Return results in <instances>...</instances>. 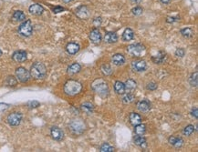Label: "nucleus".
Wrapping results in <instances>:
<instances>
[{
	"label": "nucleus",
	"instance_id": "f257e3e1",
	"mask_svg": "<svg viewBox=\"0 0 198 152\" xmlns=\"http://www.w3.org/2000/svg\"><path fill=\"white\" fill-rule=\"evenodd\" d=\"M29 73H30V76L35 79H42L46 76L47 69L44 64L40 62H36L32 65Z\"/></svg>",
	"mask_w": 198,
	"mask_h": 152
},
{
	"label": "nucleus",
	"instance_id": "f03ea898",
	"mask_svg": "<svg viewBox=\"0 0 198 152\" xmlns=\"http://www.w3.org/2000/svg\"><path fill=\"white\" fill-rule=\"evenodd\" d=\"M81 90V84L76 80H69L64 85V91L69 96H75Z\"/></svg>",
	"mask_w": 198,
	"mask_h": 152
},
{
	"label": "nucleus",
	"instance_id": "7ed1b4c3",
	"mask_svg": "<svg viewBox=\"0 0 198 152\" xmlns=\"http://www.w3.org/2000/svg\"><path fill=\"white\" fill-rule=\"evenodd\" d=\"M92 88L94 89V91L97 94H99V96L102 97H105L109 94V87H108L107 83L102 79L96 80L92 84Z\"/></svg>",
	"mask_w": 198,
	"mask_h": 152
},
{
	"label": "nucleus",
	"instance_id": "20e7f679",
	"mask_svg": "<svg viewBox=\"0 0 198 152\" xmlns=\"http://www.w3.org/2000/svg\"><path fill=\"white\" fill-rule=\"evenodd\" d=\"M127 52L132 57H140L145 52V47L142 44H132L127 48Z\"/></svg>",
	"mask_w": 198,
	"mask_h": 152
},
{
	"label": "nucleus",
	"instance_id": "39448f33",
	"mask_svg": "<svg viewBox=\"0 0 198 152\" xmlns=\"http://www.w3.org/2000/svg\"><path fill=\"white\" fill-rule=\"evenodd\" d=\"M32 24L30 20H26L24 21L18 27V32L20 35L24 36V37H29L32 34Z\"/></svg>",
	"mask_w": 198,
	"mask_h": 152
},
{
	"label": "nucleus",
	"instance_id": "423d86ee",
	"mask_svg": "<svg viewBox=\"0 0 198 152\" xmlns=\"http://www.w3.org/2000/svg\"><path fill=\"white\" fill-rule=\"evenodd\" d=\"M70 130L74 134L79 135V134H81L85 130V124L81 120H73L70 124Z\"/></svg>",
	"mask_w": 198,
	"mask_h": 152
},
{
	"label": "nucleus",
	"instance_id": "0eeeda50",
	"mask_svg": "<svg viewBox=\"0 0 198 152\" xmlns=\"http://www.w3.org/2000/svg\"><path fill=\"white\" fill-rule=\"evenodd\" d=\"M16 76L20 82H27L30 78V73L25 68H18L16 70Z\"/></svg>",
	"mask_w": 198,
	"mask_h": 152
},
{
	"label": "nucleus",
	"instance_id": "6e6552de",
	"mask_svg": "<svg viewBox=\"0 0 198 152\" xmlns=\"http://www.w3.org/2000/svg\"><path fill=\"white\" fill-rule=\"evenodd\" d=\"M22 120V114L18 112H14L11 113L7 117V122L10 126H18Z\"/></svg>",
	"mask_w": 198,
	"mask_h": 152
},
{
	"label": "nucleus",
	"instance_id": "1a4fd4ad",
	"mask_svg": "<svg viewBox=\"0 0 198 152\" xmlns=\"http://www.w3.org/2000/svg\"><path fill=\"white\" fill-rule=\"evenodd\" d=\"M146 62L144 60H137V61H133L131 64V68L134 71L136 72H142L144 71L146 69Z\"/></svg>",
	"mask_w": 198,
	"mask_h": 152
},
{
	"label": "nucleus",
	"instance_id": "9d476101",
	"mask_svg": "<svg viewBox=\"0 0 198 152\" xmlns=\"http://www.w3.org/2000/svg\"><path fill=\"white\" fill-rule=\"evenodd\" d=\"M75 14H76V16H77L79 18H81V19H85V18H87V17L89 16V9H88V7L85 6V5H81V6H79V7L76 9Z\"/></svg>",
	"mask_w": 198,
	"mask_h": 152
},
{
	"label": "nucleus",
	"instance_id": "9b49d317",
	"mask_svg": "<svg viewBox=\"0 0 198 152\" xmlns=\"http://www.w3.org/2000/svg\"><path fill=\"white\" fill-rule=\"evenodd\" d=\"M50 134H51V137H52L55 140H61L64 138V133H63V131H62L59 128H58V127H53V128H51Z\"/></svg>",
	"mask_w": 198,
	"mask_h": 152
},
{
	"label": "nucleus",
	"instance_id": "f8f14e48",
	"mask_svg": "<svg viewBox=\"0 0 198 152\" xmlns=\"http://www.w3.org/2000/svg\"><path fill=\"white\" fill-rule=\"evenodd\" d=\"M90 39L94 43V44H98L101 40V34L99 31V29L94 28L93 30H92V32L90 33Z\"/></svg>",
	"mask_w": 198,
	"mask_h": 152
},
{
	"label": "nucleus",
	"instance_id": "ddd939ff",
	"mask_svg": "<svg viewBox=\"0 0 198 152\" xmlns=\"http://www.w3.org/2000/svg\"><path fill=\"white\" fill-rule=\"evenodd\" d=\"M28 10H29L30 14L35 15V16H39V15H41L43 13L44 8H43L42 5H38V4H34V5H31L29 6Z\"/></svg>",
	"mask_w": 198,
	"mask_h": 152
},
{
	"label": "nucleus",
	"instance_id": "4468645a",
	"mask_svg": "<svg viewBox=\"0 0 198 152\" xmlns=\"http://www.w3.org/2000/svg\"><path fill=\"white\" fill-rule=\"evenodd\" d=\"M13 59L16 62H24L27 60V53L25 51H16L13 54Z\"/></svg>",
	"mask_w": 198,
	"mask_h": 152
},
{
	"label": "nucleus",
	"instance_id": "2eb2a0df",
	"mask_svg": "<svg viewBox=\"0 0 198 152\" xmlns=\"http://www.w3.org/2000/svg\"><path fill=\"white\" fill-rule=\"evenodd\" d=\"M66 50L70 55H75L80 50V46L76 43H69L66 47Z\"/></svg>",
	"mask_w": 198,
	"mask_h": 152
},
{
	"label": "nucleus",
	"instance_id": "dca6fc26",
	"mask_svg": "<svg viewBox=\"0 0 198 152\" xmlns=\"http://www.w3.org/2000/svg\"><path fill=\"white\" fill-rule=\"evenodd\" d=\"M138 109L141 112H148L151 109V104L148 100L140 101L138 104Z\"/></svg>",
	"mask_w": 198,
	"mask_h": 152
},
{
	"label": "nucleus",
	"instance_id": "f3484780",
	"mask_svg": "<svg viewBox=\"0 0 198 152\" xmlns=\"http://www.w3.org/2000/svg\"><path fill=\"white\" fill-rule=\"evenodd\" d=\"M165 58H166V54L163 51H160L156 56L152 58V60L155 64H162L165 60Z\"/></svg>",
	"mask_w": 198,
	"mask_h": 152
},
{
	"label": "nucleus",
	"instance_id": "a211bd4d",
	"mask_svg": "<svg viewBox=\"0 0 198 152\" xmlns=\"http://www.w3.org/2000/svg\"><path fill=\"white\" fill-rule=\"evenodd\" d=\"M169 143L175 148H181L184 144V140L181 138H176L173 136L169 138Z\"/></svg>",
	"mask_w": 198,
	"mask_h": 152
},
{
	"label": "nucleus",
	"instance_id": "6ab92c4d",
	"mask_svg": "<svg viewBox=\"0 0 198 152\" xmlns=\"http://www.w3.org/2000/svg\"><path fill=\"white\" fill-rule=\"evenodd\" d=\"M104 40H105V42L110 43V44L115 43V42H117V40H118V37H117L116 33H114V32H108V33H106V35H105Z\"/></svg>",
	"mask_w": 198,
	"mask_h": 152
},
{
	"label": "nucleus",
	"instance_id": "aec40b11",
	"mask_svg": "<svg viewBox=\"0 0 198 152\" xmlns=\"http://www.w3.org/2000/svg\"><path fill=\"white\" fill-rule=\"evenodd\" d=\"M129 118H130L131 124L133 125V126H136V125L142 123V118H141V116H140L139 114H137V113H131Z\"/></svg>",
	"mask_w": 198,
	"mask_h": 152
},
{
	"label": "nucleus",
	"instance_id": "412c9836",
	"mask_svg": "<svg viewBox=\"0 0 198 152\" xmlns=\"http://www.w3.org/2000/svg\"><path fill=\"white\" fill-rule=\"evenodd\" d=\"M112 62L115 66H121V65L124 64L125 58L121 54H116L112 57Z\"/></svg>",
	"mask_w": 198,
	"mask_h": 152
},
{
	"label": "nucleus",
	"instance_id": "4be33fe9",
	"mask_svg": "<svg viewBox=\"0 0 198 152\" xmlns=\"http://www.w3.org/2000/svg\"><path fill=\"white\" fill-rule=\"evenodd\" d=\"M81 65L78 64V63H73L72 65H70L69 68H68V73L70 75H74V74H77L81 71Z\"/></svg>",
	"mask_w": 198,
	"mask_h": 152
},
{
	"label": "nucleus",
	"instance_id": "5701e85b",
	"mask_svg": "<svg viewBox=\"0 0 198 152\" xmlns=\"http://www.w3.org/2000/svg\"><path fill=\"white\" fill-rule=\"evenodd\" d=\"M134 37V32L131 28H126L122 34V38L125 41H130Z\"/></svg>",
	"mask_w": 198,
	"mask_h": 152
},
{
	"label": "nucleus",
	"instance_id": "b1692460",
	"mask_svg": "<svg viewBox=\"0 0 198 152\" xmlns=\"http://www.w3.org/2000/svg\"><path fill=\"white\" fill-rule=\"evenodd\" d=\"M124 86H125V90H127L128 92H131L136 88V82L133 79H128L125 82Z\"/></svg>",
	"mask_w": 198,
	"mask_h": 152
},
{
	"label": "nucleus",
	"instance_id": "393cba45",
	"mask_svg": "<svg viewBox=\"0 0 198 152\" xmlns=\"http://www.w3.org/2000/svg\"><path fill=\"white\" fill-rule=\"evenodd\" d=\"M114 89L118 94H123L125 92V86L121 81H116L114 84Z\"/></svg>",
	"mask_w": 198,
	"mask_h": 152
},
{
	"label": "nucleus",
	"instance_id": "a878e982",
	"mask_svg": "<svg viewBox=\"0 0 198 152\" xmlns=\"http://www.w3.org/2000/svg\"><path fill=\"white\" fill-rule=\"evenodd\" d=\"M93 108H94L93 105L90 102H86V103L81 105V109L87 114H92L93 111Z\"/></svg>",
	"mask_w": 198,
	"mask_h": 152
},
{
	"label": "nucleus",
	"instance_id": "bb28decb",
	"mask_svg": "<svg viewBox=\"0 0 198 152\" xmlns=\"http://www.w3.org/2000/svg\"><path fill=\"white\" fill-rule=\"evenodd\" d=\"M134 143L137 146H140L142 148H145L146 147V140L143 137H142L141 135H138L135 139H134Z\"/></svg>",
	"mask_w": 198,
	"mask_h": 152
},
{
	"label": "nucleus",
	"instance_id": "cd10ccee",
	"mask_svg": "<svg viewBox=\"0 0 198 152\" xmlns=\"http://www.w3.org/2000/svg\"><path fill=\"white\" fill-rule=\"evenodd\" d=\"M135 127V129H134V131H135V133L137 134V135H143L144 133H145V131H146V127H145V125H143V124H142V123H140V124H138V125H136V126H134Z\"/></svg>",
	"mask_w": 198,
	"mask_h": 152
},
{
	"label": "nucleus",
	"instance_id": "c85d7f7f",
	"mask_svg": "<svg viewBox=\"0 0 198 152\" xmlns=\"http://www.w3.org/2000/svg\"><path fill=\"white\" fill-rule=\"evenodd\" d=\"M25 18H26V16L22 11H16L13 14V19L15 21H24Z\"/></svg>",
	"mask_w": 198,
	"mask_h": 152
},
{
	"label": "nucleus",
	"instance_id": "c756f323",
	"mask_svg": "<svg viewBox=\"0 0 198 152\" xmlns=\"http://www.w3.org/2000/svg\"><path fill=\"white\" fill-rule=\"evenodd\" d=\"M134 96L132 95V94H131V93H127V94H125L124 96H123V97H122V102L124 103V104H130V103H131L133 100H134Z\"/></svg>",
	"mask_w": 198,
	"mask_h": 152
},
{
	"label": "nucleus",
	"instance_id": "7c9ffc66",
	"mask_svg": "<svg viewBox=\"0 0 198 152\" xmlns=\"http://www.w3.org/2000/svg\"><path fill=\"white\" fill-rule=\"evenodd\" d=\"M181 34H182L183 37L188 38V37H192L194 36V31H193L191 28L187 27V28L182 29V30H181Z\"/></svg>",
	"mask_w": 198,
	"mask_h": 152
},
{
	"label": "nucleus",
	"instance_id": "2f4dec72",
	"mask_svg": "<svg viewBox=\"0 0 198 152\" xmlns=\"http://www.w3.org/2000/svg\"><path fill=\"white\" fill-rule=\"evenodd\" d=\"M101 71L105 76H110L112 73V69L110 67V65H108V64H104L101 66Z\"/></svg>",
	"mask_w": 198,
	"mask_h": 152
},
{
	"label": "nucleus",
	"instance_id": "473e14b6",
	"mask_svg": "<svg viewBox=\"0 0 198 152\" xmlns=\"http://www.w3.org/2000/svg\"><path fill=\"white\" fill-rule=\"evenodd\" d=\"M194 131H195V127L193 125H188L187 127H185L184 129L183 133L185 136H190V135H192L194 133Z\"/></svg>",
	"mask_w": 198,
	"mask_h": 152
},
{
	"label": "nucleus",
	"instance_id": "72a5a7b5",
	"mask_svg": "<svg viewBox=\"0 0 198 152\" xmlns=\"http://www.w3.org/2000/svg\"><path fill=\"white\" fill-rule=\"evenodd\" d=\"M197 71L196 72H195L194 74H192V76L190 77V79H189V82H190V84H191V86H193V87H197Z\"/></svg>",
	"mask_w": 198,
	"mask_h": 152
},
{
	"label": "nucleus",
	"instance_id": "f704fd0d",
	"mask_svg": "<svg viewBox=\"0 0 198 152\" xmlns=\"http://www.w3.org/2000/svg\"><path fill=\"white\" fill-rule=\"evenodd\" d=\"M100 152H112L114 151V148L113 147H111L110 144H108V143H105V144H103L101 147H100Z\"/></svg>",
	"mask_w": 198,
	"mask_h": 152
},
{
	"label": "nucleus",
	"instance_id": "c9c22d12",
	"mask_svg": "<svg viewBox=\"0 0 198 152\" xmlns=\"http://www.w3.org/2000/svg\"><path fill=\"white\" fill-rule=\"evenodd\" d=\"M5 83L7 86H10V87H15L16 85V79L12 76H7L6 80H5Z\"/></svg>",
	"mask_w": 198,
	"mask_h": 152
},
{
	"label": "nucleus",
	"instance_id": "e433bc0d",
	"mask_svg": "<svg viewBox=\"0 0 198 152\" xmlns=\"http://www.w3.org/2000/svg\"><path fill=\"white\" fill-rule=\"evenodd\" d=\"M39 105H40L39 102L37 101V100H31V101H28L27 104V106L29 108H36L39 107Z\"/></svg>",
	"mask_w": 198,
	"mask_h": 152
},
{
	"label": "nucleus",
	"instance_id": "4c0bfd02",
	"mask_svg": "<svg viewBox=\"0 0 198 152\" xmlns=\"http://www.w3.org/2000/svg\"><path fill=\"white\" fill-rule=\"evenodd\" d=\"M142 11L143 10H142V8L141 6H136V7L131 9V12H132V14L134 16H140L141 14H142Z\"/></svg>",
	"mask_w": 198,
	"mask_h": 152
},
{
	"label": "nucleus",
	"instance_id": "58836bf2",
	"mask_svg": "<svg viewBox=\"0 0 198 152\" xmlns=\"http://www.w3.org/2000/svg\"><path fill=\"white\" fill-rule=\"evenodd\" d=\"M185 54V51L184 48H178L176 51H175V55L178 57V58H183Z\"/></svg>",
	"mask_w": 198,
	"mask_h": 152
},
{
	"label": "nucleus",
	"instance_id": "ea45409f",
	"mask_svg": "<svg viewBox=\"0 0 198 152\" xmlns=\"http://www.w3.org/2000/svg\"><path fill=\"white\" fill-rule=\"evenodd\" d=\"M156 88H157V84L154 83V82H150L147 85V89L148 90H155Z\"/></svg>",
	"mask_w": 198,
	"mask_h": 152
},
{
	"label": "nucleus",
	"instance_id": "a19ab883",
	"mask_svg": "<svg viewBox=\"0 0 198 152\" xmlns=\"http://www.w3.org/2000/svg\"><path fill=\"white\" fill-rule=\"evenodd\" d=\"M93 25H94V27H99V26L101 25V18H100V17H96V18H94V19H93Z\"/></svg>",
	"mask_w": 198,
	"mask_h": 152
},
{
	"label": "nucleus",
	"instance_id": "79ce46f5",
	"mask_svg": "<svg viewBox=\"0 0 198 152\" xmlns=\"http://www.w3.org/2000/svg\"><path fill=\"white\" fill-rule=\"evenodd\" d=\"M53 12L55 13V14H57V13H59V12H62V11H64L65 9H64V7H62V6H55V7H53Z\"/></svg>",
	"mask_w": 198,
	"mask_h": 152
},
{
	"label": "nucleus",
	"instance_id": "37998d69",
	"mask_svg": "<svg viewBox=\"0 0 198 152\" xmlns=\"http://www.w3.org/2000/svg\"><path fill=\"white\" fill-rule=\"evenodd\" d=\"M9 105L5 104V103H0V112H3L5 110H6L8 108Z\"/></svg>",
	"mask_w": 198,
	"mask_h": 152
},
{
	"label": "nucleus",
	"instance_id": "c03bdc74",
	"mask_svg": "<svg viewBox=\"0 0 198 152\" xmlns=\"http://www.w3.org/2000/svg\"><path fill=\"white\" fill-rule=\"evenodd\" d=\"M197 113H198L197 108H194V109L192 110V116H194V117H195L196 118H197V117H198Z\"/></svg>",
	"mask_w": 198,
	"mask_h": 152
},
{
	"label": "nucleus",
	"instance_id": "a18cd8bd",
	"mask_svg": "<svg viewBox=\"0 0 198 152\" xmlns=\"http://www.w3.org/2000/svg\"><path fill=\"white\" fill-rule=\"evenodd\" d=\"M177 19H176V17H167V19H166V21L168 22V23H174L175 21H176Z\"/></svg>",
	"mask_w": 198,
	"mask_h": 152
},
{
	"label": "nucleus",
	"instance_id": "49530a36",
	"mask_svg": "<svg viewBox=\"0 0 198 152\" xmlns=\"http://www.w3.org/2000/svg\"><path fill=\"white\" fill-rule=\"evenodd\" d=\"M160 1L164 4H169L171 2V0H160Z\"/></svg>",
	"mask_w": 198,
	"mask_h": 152
},
{
	"label": "nucleus",
	"instance_id": "de8ad7c7",
	"mask_svg": "<svg viewBox=\"0 0 198 152\" xmlns=\"http://www.w3.org/2000/svg\"><path fill=\"white\" fill-rule=\"evenodd\" d=\"M64 3H70V2H72V1H75V0H62Z\"/></svg>",
	"mask_w": 198,
	"mask_h": 152
},
{
	"label": "nucleus",
	"instance_id": "09e8293b",
	"mask_svg": "<svg viewBox=\"0 0 198 152\" xmlns=\"http://www.w3.org/2000/svg\"><path fill=\"white\" fill-rule=\"evenodd\" d=\"M131 1L132 3H140L142 0H131Z\"/></svg>",
	"mask_w": 198,
	"mask_h": 152
},
{
	"label": "nucleus",
	"instance_id": "8fccbe9b",
	"mask_svg": "<svg viewBox=\"0 0 198 152\" xmlns=\"http://www.w3.org/2000/svg\"><path fill=\"white\" fill-rule=\"evenodd\" d=\"M0 56H2V51L0 50Z\"/></svg>",
	"mask_w": 198,
	"mask_h": 152
}]
</instances>
